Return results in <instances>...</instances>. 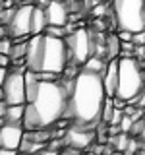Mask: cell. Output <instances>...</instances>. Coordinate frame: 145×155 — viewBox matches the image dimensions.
<instances>
[{
	"instance_id": "1",
	"label": "cell",
	"mask_w": 145,
	"mask_h": 155,
	"mask_svg": "<svg viewBox=\"0 0 145 155\" xmlns=\"http://www.w3.org/2000/svg\"><path fill=\"white\" fill-rule=\"evenodd\" d=\"M68 85L58 80H39L35 72L25 70V113L23 128H50L64 118L68 107Z\"/></svg>"
},
{
	"instance_id": "2",
	"label": "cell",
	"mask_w": 145,
	"mask_h": 155,
	"mask_svg": "<svg viewBox=\"0 0 145 155\" xmlns=\"http://www.w3.org/2000/svg\"><path fill=\"white\" fill-rule=\"evenodd\" d=\"M106 101L103 72H91L81 68L76 78L70 80L68 85V107L66 118L74 126L81 128H95L103 114V107Z\"/></svg>"
},
{
	"instance_id": "3",
	"label": "cell",
	"mask_w": 145,
	"mask_h": 155,
	"mask_svg": "<svg viewBox=\"0 0 145 155\" xmlns=\"http://www.w3.org/2000/svg\"><path fill=\"white\" fill-rule=\"evenodd\" d=\"M145 89V74L139 62L134 56H120L118 58V87L116 95L124 101H134Z\"/></svg>"
},
{
	"instance_id": "4",
	"label": "cell",
	"mask_w": 145,
	"mask_h": 155,
	"mask_svg": "<svg viewBox=\"0 0 145 155\" xmlns=\"http://www.w3.org/2000/svg\"><path fill=\"white\" fill-rule=\"evenodd\" d=\"M70 64V52L64 37H52L45 33L43 41V52H41V66L39 72H50V74L62 76Z\"/></svg>"
},
{
	"instance_id": "5",
	"label": "cell",
	"mask_w": 145,
	"mask_h": 155,
	"mask_svg": "<svg viewBox=\"0 0 145 155\" xmlns=\"http://www.w3.org/2000/svg\"><path fill=\"white\" fill-rule=\"evenodd\" d=\"M112 14L118 29L145 31V0H112Z\"/></svg>"
},
{
	"instance_id": "6",
	"label": "cell",
	"mask_w": 145,
	"mask_h": 155,
	"mask_svg": "<svg viewBox=\"0 0 145 155\" xmlns=\"http://www.w3.org/2000/svg\"><path fill=\"white\" fill-rule=\"evenodd\" d=\"M68 52H70V64L83 66L87 58L95 54V43H93V33L85 27L74 29L72 33H68L64 37Z\"/></svg>"
},
{
	"instance_id": "7",
	"label": "cell",
	"mask_w": 145,
	"mask_h": 155,
	"mask_svg": "<svg viewBox=\"0 0 145 155\" xmlns=\"http://www.w3.org/2000/svg\"><path fill=\"white\" fill-rule=\"evenodd\" d=\"M25 66H12L4 80V99L8 105H25Z\"/></svg>"
},
{
	"instance_id": "8",
	"label": "cell",
	"mask_w": 145,
	"mask_h": 155,
	"mask_svg": "<svg viewBox=\"0 0 145 155\" xmlns=\"http://www.w3.org/2000/svg\"><path fill=\"white\" fill-rule=\"evenodd\" d=\"M33 8L31 4H21L19 8H16L12 12V18L8 21V33L12 39L19 37H29L31 35V16H33Z\"/></svg>"
},
{
	"instance_id": "9",
	"label": "cell",
	"mask_w": 145,
	"mask_h": 155,
	"mask_svg": "<svg viewBox=\"0 0 145 155\" xmlns=\"http://www.w3.org/2000/svg\"><path fill=\"white\" fill-rule=\"evenodd\" d=\"M95 140V128H81V126H70L64 134V143L74 149H85Z\"/></svg>"
},
{
	"instance_id": "10",
	"label": "cell",
	"mask_w": 145,
	"mask_h": 155,
	"mask_svg": "<svg viewBox=\"0 0 145 155\" xmlns=\"http://www.w3.org/2000/svg\"><path fill=\"white\" fill-rule=\"evenodd\" d=\"M25 128L23 124L18 122H6L0 126V147H8V149H19V143L23 140Z\"/></svg>"
},
{
	"instance_id": "11",
	"label": "cell",
	"mask_w": 145,
	"mask_h": 155,
	"mask_svg": "<svg viewBox=\"0 0 145 155\" xmlns=\"http://www.w3.org/2000/svg\"><path fill=\"white\" fill-rule=\"evenodd\" d=\"M47 12V19L48 25H68V19H70V12H68L64 0H50V4L45 8Z\"/></svg>"
},
{
	"instance_id": "12",
	"label": "cell",
	"mask_w": 145,
	"mask_h": 155,
	"mask_svg": "<svg viewBox=\"0 0 145 155\" xmlns=\"http://www.w3.org/2000/svg\"><path fill=\"white\" fill-rule=\"evenodd\" d=\"M103 81H105V91L106 97L116 95V87H118V58L108 60L105 72H103Z\"/></svg>"
},
{
	"instance_id": "13",
	"label": "cell",
	"mask_w": 145,
	"mask_h": 155,
	"mask_svg": "<svg viewBox=\"0 0 145 155\" xmlns=\"http://www.w3.org/2000/svg\"><path fill=\"white\" fill-rule=\"evenodd\" d=\"M47 25H48V19H47L45 8H43V6H35V8H33V16H31V35L45 33Z\"/></svg>"
},
{
	"instance_id": "14",
	"label": "cell",
	"mask_w": 145,
	"mask_h": 155,
	"mask_svg": "<svg viewBox=\"0 0 145 155\" xmlns=\"http://www.w3.org/2000/svg\"><path fill=\"white\" fill-rule=\"evenodd\" d=\"M23 113H25V105H8V110H6V122H18L21 124L23 120Z\"/></svg>"
},
{
	"instance_id": "15",
	"label": "cell",
	"mask_w": 145,
	"mask_h": 155,
	"mask_svg": "<svg viewBox=\"0 0 145 155\" xmlns=\"http://www.w3.org/2000/svg\"><path fill=\"white\" fill-rule=\"evenodd\" d=\"M81 68H85V70H91V72H105V68H106V64H105V60L103 58H99L97 54H93V56H89L87 58V62Z\"/></svg>"
},
{
	"instance_id": "16",
	"label": "cell",
	"mask_w": 145,
	"mask_h": 155,
	"mask_svg": "<svg viewBox=\"0 0 145 155\" xmlns=\"http://www.w3.org/2000/svg\"><path fill=\"white\" fill-rule=\"evenodd\" d=\"M106 45H108V48H105V51L108 52V58H110V60H112L114 56L120 54V39H118V35H110L108 41H106Z\"/></svg>"
},
{
	"instance_id": "17",
	"label": "cell",
	"mask_w": 145,
	"mask_h": 155,
	"mask_svg": "<svg viewBox=\"0 0 145 155\" xmlns=\"http://www.w3.org/2000/svg\"><path fill=\"white\" fill-rule=\"evenodd\" d=\"M112 114H114V103H112V97H106L105 101V107H103V114H101V120L106 124H110L112 120Z\"/></svg>"
},
{
	"instance_id": "18",
	"label": "cell",
	"mask_w": 145,
	"mask_h": 155,
	"mask_svg": "<svg viewBox=\"0 0 145 155\" xmlns=\"http://www.w3.org/2000/svg\"><path fill=\"white\" fill-rule=\"evenodd\" d=\"M112 143H114L116 151H126L128 145H130V134L128 132H120V136H116L112 140Z\"/></svg>"
},
{
	"instance_id": "19",
	"label": "cell",
	"mask_w": 145,
	"mask_h": 155,
	"mask_svg": "<svg viewBox=\"0 0 145 155\" xmlns=\"http://www.w3.org/2000/svg\"><path fill=\"white\" fill-rule=\"evenodd\" d=\"M12 47H14V39L12 37H0V52L10 54V52H12Z\"/></svg>"
},
{
	"instance_id": "20",
	"label": "cell",
	"mask_w": 145,
	"mask_h": 155,
	"mask_svg": "<svg viewBox=\"0 0 145 155\" xmlns=\"http://www.w3.org/2000/svg\"><path fill=\"white\" fill-rule=\"evenodd\" d=\"M141 132H143V116H141V118H135L134 120V124H132V128H130V136H137V138H139V136H141Z\"/></svg>"
},
{
	"instance_id": "21",
	"label": "cell",
	"mask_w": 145,
	"mask_h": 155,
	"mask_svg": "<svg viewBox=\"0 0 145 155\" xmlns=\"http://www.w3.org/2000/svg\"><path fill=\"white\" fill-rule=\"evenodd\" d=\"M132 124H134V118H132L130 114H126V113H124L122 120H120V132H130Z\"/></svg>"
},
{
	"instance_id": "22",
	"label": "cell",
	"mask_w": 145,
	"mask_h": 155,
	"mask_svg": "<svg viewBox=\"0 0 145 155\" xmlns=\"http://www.w3.org/2000/svg\"><path fill=\"white\" fill-rule=\"evenodd\" d=\"M118 39L120 41H134V33L132 31H128V29H118Z\"/></svg>"
},
{
	"instance_id": "23",
	"label": "cell",
	"mask_w": 145,
	"mask_h": 155,
	"mask_svg": "<svg viewBox=\"0 0 145 155\" xmlns=\"http://www.w3.org/2000/svg\"><path fill=\"white\" fill-rule=\"evenodd\" d=\"M106 12V6H105V2H99V4H95V8H93V16H97V18H101L103 14Z\"/></svg>"
},
{
	"instance_id": "24",
	"label": "cell",
	"mask_w": 145,
	"mask_h": 155,
	"mask_svg": "<svg viewBox=\"0 0 145 155\" xmlns=\"http://www.w3.org/2000/svg\"><path fill=\"white\" fill-rule=\"evenodd\" d=\"M0 66L10 68V66H12V56H10V54H4V52H0Z\"/></svg>"
},
{
	"instance_id": "25",
	"label": "cell",
	"mask_w": 145,
	"mask_h": 155,
	"mask_svg": "<svg viewBox=\"0 0 145 155\" xmlns=\"http://www.w3.org/2000/svg\"><path fill=\"white\" fill-rule=\"evenodd\" d=\"M8 70H10V68L0 66V87L4 85V80H6V76H8Z\"/></svg>"
},
{
	"instance_id": "26",
	"label": "cell",
	"mask_w": 145,
	"mask_h": 155,
	"mask_svg": "<svg viewBox=\"0 0 145 155\" xmlns=\"http://www.w3.org/2000/svg\"><path fill=\"white\" fill-rule=\"evenodd\" d=\"M19 149H8V147H0V155H18Z\"/></svg>"
},
{
	"instance_id": "27",
	"label": "cell",
	"mask_w": 145,
	"mask_h": 155,
	"mask_svg": "<svg viewBox=\"0 0 145 155\" xmlns=\"http://www.w3.org/2000/svg\"><path fill=\"white\" fill-rule=\"evenodd\" d=\"M6 110H8V103L4 99H0V116H6Z\"/></svg>"
},
{
	"instance_id": "28",
	"label": "cell",
	"mask_w": 145,
	"mask_h": 155,
	"mask_svg": "<svg viewBox=\"0 0 145 155\" xmlns=\"http://www.w3.org/2000/svg\"><path fill=\"white\" fill-rule=\"evenodd\" d=\"M60 155H79V149H74V147H68L64 153H60Z\"/></svg>"
},
{
	"instance_id": "29",
	"label": "cell",
	"mask_w": 145,
	"mask_h": 155,
	"mask_svg": "<svg viewBox=\"0 0 145 155\" xmlns=\"http://www.w3.org/2000/svg\"><path fill=\"white\" fill-rule=\"evenodd\" d=\"M35 4H37V6H43V8H47L48 4H50V0H35Z\"/></svg>"
},
{
	"instance_id": "30",
	"label": "cell",
	"mask_w": 145,
	"mask_h": 155,
	"mask_svg": "<svg viewBox=\"0 0 145 155\" xmlns=\"http://www.w3.org/2000/svg\"><path fill=\"white\" fill-rule=\"evenodd\" d=\"M139 138L145 142V114H143V132H141V136H139Z\"/></svg>"
},
{
	"instance_id": "31",
	"label": "cell",
	"mask_w": 145,
	"mask_h": 155,
	"mask_svg": "<svg viewBox=\"0 0 145 155\" xmlns=\"http://www.w3.org/2000/svg\"><path fill=\"white\" fill-rule=\"evenodd\" d=\"M2 124H6V118H4V116H0V126Z\"/></svg>"
},
{
	"instance_id": "32",
	"label": "cell",
	"mask_w": 145,
	"mask_h": 155,
	"mask_svg": "<svg viewBox=\"0 0 145 155\" xmlns=\"http://www.w3.org/2000/svg\"><path fill=\"white\" fill-rule=\"evenodd\" d=\"M0 99H4V89H2V87H0ZM4 101H6V99H4Z\"/></svg>"
},
{
	"instance_id": "33",
	"label": "cell",
	"mask_w": 145,
	"mask_h": 155,
	"mask_svg": "<svg viewBox=\"0 0 145 155\" xmlns=\"http://www.w3.org/2000/svg\"><path fill=\"white\" fill-rule=\"evenodd\" d=\"M18 155H27V153H21V151H18Z\"/></svg>"
},
{
	"instance_id": "34",
	"label": "cell",
	"mask_w": 145,
	"mask_h": 155,
	"mask_svg": "<svg viewBox=\"0 0 145 155\" xmlns=\"http://www.w3.org/2000/svg\"><path fill=\"white\" fill-rule=\"evenodd\" d=\"M99 2H108V0H99Z\"/></svg>"
}]
</instances>
